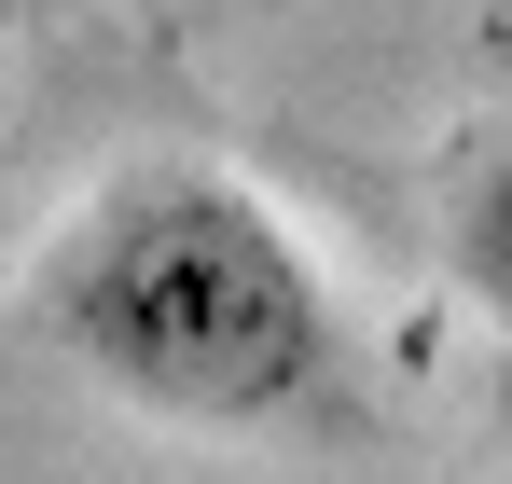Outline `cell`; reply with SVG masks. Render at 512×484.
I'll list each match as a JSON object with an SVG mask.
<instances>
[{
    "label": "cell",
    "mask_w": 512,
    "mask_h": 484,
    "mask_svg": "<svg viewBox=\"0 0 512 484\" xmlns=\"http://www.w3.org/2000/svg\"><path fill=\"white\" fill-rule=\"evenodd\" d=\"M42 332L111 402L180 429H277L333 402V291L291 222L222 166H125L28 277Z\"/></svg>",
    "instance_id": "obj_1"
},
{
    "label": "cell",
    "mask_w": 512,
    "mask_h": 484,
    "mask_svg": "<svg viewBox=\"0 0 512 484\" xmlns=\"http://www.w3.org/2000/svg\"><path fill=\"white\" fill-rule=\"evenodd\" d=\"M443 249H457V277H471V305L512 332V153H485V166H471V194H457Z\"/></svg>",
    "instance_id": "obj_2"
}]
</instances>
